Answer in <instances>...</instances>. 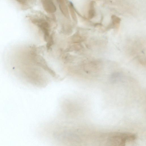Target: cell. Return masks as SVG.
Segmentation results:
<instances>
[{
	"label": "cell",
	"instance_id": "1",
	"mask_svg": "<svg viewBox=\"0 0 146 146\" xmlns=\"http://www.w3.org/2000/svg\"><path fill=\"white\" fill-rule=\"evenodd\" d=\"M135 137V136L132 134L116 133L110 135L108 139V142L113 145H122L128 141H133Z\"/></svg>",
	"mask_w": 146,
	"mask_h": 146
},
{
	"label": "cell",
	"instance_id": "2",
	"mask_svg": "<svg viewBox=\"0 0 146 146\" xmlns=\"http://www.w3.org/2000/svg\"><path fill=\"white\" fill-rule=\"evenodd\" d=\"M43 8L48 13H52L56 11V7L52 0H41Z\"/></svg>",
	"mask_w": 146,
	"mask_h": 146
},
{
	"label": "cell",
	"instance_id": "3",
	"mask_svg": "<svg viewBox=\"0 0 146 146\" xmlns=\"http://www.w3.org/2000/svg\"><path fill=\"white\" fill-rule=\"evenodd\" d=\"M59 4L60 9L63 15L68 18L69 14L67 6L64 0H57Z\"/></svg>",
	"mask_w": 146,
	"mask_h": 146
},
{
	"label": "cell",
	"instance_id": "4",
	"mask_svg": "<svg viewBox=\"0 0 146 146\" xmlns=\"http://www.w3.org/2000/svg\"><path fill=\"white\" fill-rule=\"evenodd\" d=\"M95 2L92 1L90 3V8L88 13V17L90 19H92L95 16L96 14L94 7Z\"/></svg>",
	"mask_w": 146,
	"mask_h": 146
},
{
	"label": "cell",
	"instance_id": "5",
	"mask_svg": "<svg viewBox=\"0 0 146 146\" xmlns=\"http://www.w3.org/2000/svg\"><path fill=\"white\" fill-rule=\"evenodd\" d=\"M68 7L72 17L75 21H77L76 16L74 11L73 5L71 2L69 3Z\"/></svg>",
	"mask_w": 146,
	"mask_h": 146
},
{
	"label": "cell",
	"instance_id": "6",
	"mask_svg": "<svg viewBox=\"0 0 146 146\" xmlns=\"http://www.w3.org/2000/svg\"><path fill=\"white\" fill-rule=\"evenodd\" d=\"M111 19L113 25H114L117 27L120 23V19L118 17L115 15L112 16Z\"/></svg>",
	"mask_w": 146,
	"mask_h": 146
}]
</instances>
